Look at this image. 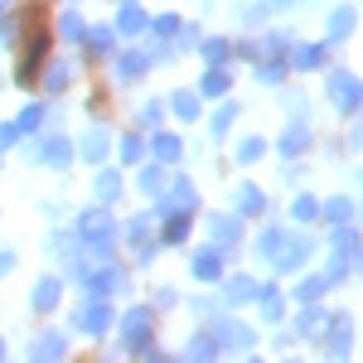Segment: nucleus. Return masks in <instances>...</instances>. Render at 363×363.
I'll return each mask as SVG.
<instances>
[{
  "mask_svg": "<svg viewBox=\"0 0 363 363\" xmlns=\"http://www.w3.org/2000/svg\"><path fill=\"white\" fill-rule=\"evenodd\" d=\"M102 150H107V136H97V131H92V136H87V155H92V160H97V155H102Z\"/></svg>",
  "mask_w": 363,
  "mask_h": 363,
  "instance_id": "nucleus-4",
  "label": "nucleus"
},
{
  "mask_svg": "<svg viewBox=\"0 0 363 363\" xmlns=\"http://www.w3.org/2000/svg\"><path fill=\"white\" fill-rule=\"evenodd\" d=\"M58 349H63V339H58V335H44L39 344H34V354H44V359H49V354H58Z\"/></svg>",
  "mask_w": 363,
  "mask_h": 363,
  "instance_id": "nucleus-2",
  "label": "nucleus"
},
{
  "mask_svg": "<svg viewBox=\"0 0 363 363\" xmlns=\"http://www.w3.org/2000/svg\"><path fill=\"white\" fill-rule=\"evenodd\" d=\"M63 83H68V68L54 63V68H49V87H63Z\"/></svg>",
  "mask_w": 363,
  "mask_h": 363,
  "instance_id": "nucleus-5",
  "label": "nucleus"
},
{
  "mask_svg": "<svg viewBox=\"0 0 363 363\" xmlns=\"http://www.w3.org/2000/svg\"><path fill=\"white\" fill-rule=\"evenodd\" d=\"M0 354H5V344H0Z\"/></svg>",
  "mask_w": 363,
  "mask_h": 363,
  "instance_id": "nucleus-7",
  "label": "nucleus"
},
{
  "mask_svg": "<svg viewBox=\"0 0 363 363\" xmlns=\"http://www.w3.org/2000/svg\"><path fill=\"white\" fill-rule=\"evenodd\" d=\"M34 306H39V310H54V306H58V281H39V291H34Z\"/></svg>",
  "mask_w": 363,
  "mask_h": 363,
  "instance_id": "nucleus-1",
  "label": "nucleus"
},
{
  "mask_svg": "<svg viewBox=\"0 0 363 363\" xmlns=\"http://www.w3.org/2000/svg\"><path fill=\"white\" fill-rule=\"evenodd\" d=\"M15 126H20V131H34V126H39V107H25V112H20V121H15Z\"/></svg>",
  "mask_w": 363,
  "mask_h": 363,
  "instance_id": "nucleus-3",
  "label": "nucleus"
},
{
  "mask_svg": "<svg viewBox=\"0 0 363 363\" xmlns=\"http://www.w3.org/2000/svg\"><path fill=\"white\" fill-rule=\"evenodd\" d=\"M10 267H15V257H10V252L0 247V277H5V272H10Z\"/></svg>",
  "mask_w": 363,
  "mask_h": 363,
  "instance_id": "nucleus-6",
  "label": "nucleus"
}]
</instances>
